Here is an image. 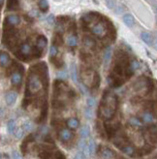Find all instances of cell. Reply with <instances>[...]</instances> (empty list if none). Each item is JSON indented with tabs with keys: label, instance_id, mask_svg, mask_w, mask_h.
<instances>
[{
	"label": "cell",
	"instance_id": "41",
	"mask_svg": "<svg viewBox=\"0 0 157 159\" xmlns=\"http://www.w3.org/2000/svg\"><path fill=\"white\" fill-rule=\"evenodd\" d=\"M155 11H156V15H157V7H156V10Z\"/></svg>",
	"mask_w": 157,
	"mask_h": 159
},
{
	"label": "cell",
	"instance_id": "19",
	"mask_svg": "<svg viewBox=\"0 0 157 159\" xmlns=\"http://www.w3.org/2000/svg\"><path fill=\"white\" fill-rule=\"evenodd\" d=\"M80 135H81V139L88 138L89 135H90V129H89V127H88L87 125L82 126L81 129V131H80Z\"/></svg>",
	"mask_w": 157,
	"mask_h": 159
},
{
	"label": "cell",
	"instance_id": "4",
	"mask_svg": "<svg viewBox=\"0 0 157 159\" xmlns=\"http://www.w3.org/2000/svg\"><path fill=\"white\" fill-rule=\"evenodd\" d=\"M23 68L21 67H19V69L18 70L14 71L12 73L11 75V83L13 86H16V87H19V85L21 84V80H22V73H23V70L21 71V69H22Z\"/></svg>",
	"mask_w": 157,
	"mask_h": 159
},
{
	"label": "cell",
	"instance_id": "30",
	"mask_svg": "<svg viewBox=\"0 0 157 159\" xmlns=\"http://www.w3.org/2000/svg\"><path fill=\"white\" fill-rule=\"evenodd\" d=\"M92 116H93V112H92L91 107H87L85 110V117L87 119H91Z\"/></svg>",
	"mask_w": 157,
	"mask_h": 159
},
{
	"label": "cell",
	"instance_id": "6",
	"mask_svg": "<svg viewBox=\"0 0 157 159\" xmlns=\"http://www.w3.org/2000/svg\"><path fill=\"white\" fill-rule=\"evenodd\" d=\"M21 24V18L17 15H9L4 20V26H14Z\"/></svg>",
	"mask_w": 157,
	"mask_h": 159
},
{
	"label": "cell",
	"instance_id": "26",
	"mask_svg": "<svg viewBox=\"0 0 157 159\" xmlns=\"http://www.w3.org/2000/svg\"><path fill=\"white\" fill-rule=\"evenodd\" d=\"M39 156H40L41 159H50V157H52V153H50L49 150L44 149L39 153Z\"/></svg>",
	"mask_w": 157,
	"mask_h": 159
},
{
	"label": "cell",
	"instance_id": "34",
	"mask_svg": "<svg viewBox=\"0 0 157 159\" xmlns=\"http://www.w3.org/2000/svg\"><path fill=\"white\" fill-rule=\"evenodd\" d=\"M54 159H66L65 155L61 152V151L57 150L56 153H54Z\"/></svg>",
	"mask_w": 157,
	"mask_h": 159
},
{
	"label": "cell",
	"instance_id": "25",
	"mask_svg": "<svg viewBox=\"0 0 157 159\" xmlns=\"http://www.w3.org/2000/svg\"><path fill=\"white\" fill-rule=\"evenodd\" d=\"M87 146H88V149H89V152H90V156H92V155L95 153V149H96L95 142H94L93 140H90V141L88 142Z\"/></svg>",
	"mask_w": 157,
	"mask_h": 159
},
{
	"label": "cell",
	"instance_id": "1",
	"mask_svg": "<svg viewBox=\"0 0 157 159\" xmlns=\"http://www.w3.org/2000/svg\"><path fill=\"white\" fill-rule=\"evenodd\" d=\"M19 54H16L17 57L19 60H23V61H31V59L34 57H36V52L33 48L31 47V45L28 43H23L19 46Z\"/></svg>",
	"mask_w": 157,
	"mask_h": 159
},
{
	"label": "cell",
	"instance_id": "32",
	"mask_svg": "<svg viewBox=\"0 0 157 159\" xmlns=\"http://www.w3.org/2000/svg\"><path fill=\"white\" fill-rule=\"evenodd\" d=\"M12 158H13V159H23V157L21 156V154L17 150H14L13 152H12Z\"/></svg>",
	"mask_w": 157,
	"mask_h": 159
},
{
	"label": "cell",
	"instance_id": "8",
	"mask_svg": "<svg viewBox=\"0 0 157 159\" xmlns=\"http://www.w3.org/2000/svg\"><path fill=\"white\" fill-rule=\"evenodd\" d=\"M10 56L9 54L5 51H1V54H0V63H1V67L5 68L7 67V64L10 63Z\"/></svg>",
	"mask_w": 157,
	"mask_h": 159
},
{
	"label": "cell",
	"instance_id": "9",
	"mask_svg": "<svg viewBox=\"0 0 157 159\" xmlns=\"http://www.w3.org/2000/svg\"><path fill=\"white\" fill-rule=\"evenodd\" d=\"M100 154H101V157L103 159H113V155H115V153L113 152V150L110 149L109 147H104V148H102L100 151Z\"/></svg>",
	"mask_w": 157,
	"mask_h": 159
},
{
	"label": "cell",
	"instance_id": "13",
	"mask_svg": "<svg viewBox=\"0 0 157 159\" xmlns=\"http://www.w3.org/2000/svg\"><path fill=\"white\" fill-rule=\"evenodd\" d=\"M70 75H71V78L75 83H78V73H77V68H76V64L72 62L71 64H70Z\"/></svg>",
	"mask_w": 157,
	"mask_h": 159
},
{
	"label": "cell",
	"instance_id": "39",
	"mask_svg": "<svg viewBox=\"0 0 157 159\" xmlns=\"http://www.w3.org/2000/svg\"><path fill=\"white\" fill-rule=\"evenodd\" d=\"M1 159H9V157H8V155H7V154H2Z\"/></svg>",
	"mask_w": 157,
	"mask_h": 159
},
{
	"label": "cell",
	"instance_id": "17",
	"mask_svg": "<svg viewBox=\"0 0 157 159\" xmlns=\"http://www.w3.org/2000/svg\"><path fill=\"white\" fill-rule=\"evenodd\" d=\"M67 44L70 48H75L77 44H78V38L76 35H74V34H72V35L68 36L67 38Z\"/></svg>",
	"mask_w": 157,
	"mask_h": 159
},
{
	"label": "cell",
	"instance_id": "14",
	"mask_svg": "<svg viewBox=\"0 0 157 159\" xmlns=\"http://www.w3.org/2000/svg\"><path fill=\"white\" fill-rule=\"evenodd\" d=\"M120 150L122 151L123 153H125L126 155H129V156H134L135 153V149L134 147H132L131 146H120Z\"/></svg>",
	"mask_w": 157,
	"mask_h": 159
},
{
	"label": "cell",
	"instance_id": "29",
	"mask_svg": "<svg viewBox=\"0 0 157 159\" xmlns=\"http://www.w3.org/2000/svg\"><path fill=\"white\" fill-rule=\"evenodd\" d=\"M96 104V102L95 100H94L93 98H91V97H89V98H87V100H86V106H87V107H94Z\"/></svg>",
	"mask_w": 157,
	"mask_h": 159
},
{
	"label": "cell",
	"instance_id": "2",
	"mask_svg": "<svg viewBox=\"0 0 157 159\" xmlns=\"http://www.w3.org/2000/svg\"><path fill=\"white\" fill-rule=\"evenodd\" d=\"M107 22H109V21L106 20L104 22H98L96 24H94L91 28V32L93 35H95L98 38L105 37L108 32Z\"/></svg>",
	"mask_w": 157,
	"mask_h": 159
},
{
	"label": "cell",
	"instance_id": "23",
	"mask_svg": "<svg viewBox=\"0 0 157 159\" xmlns=\"http://www.w3.org/2000/svg\"><path fill=\"white\" fill-rule=\"evenodd\" d=\"M128 122L133 127H142L143 126L142 121H141V120L139 118H137V117H131L130 119H129Z\"/></svg>",
	"mask_w": 157,
	"mask_h": 159
},
{
	"label": "cell",
	"instance_id": "16",
	"mask_svg": "<svg viewBox=\"0 0 157 159\" xmlns=\"http://www.w3.org/2000/svg\"><path fill=\"white\" fill-rule=\"evenodd\" d=\"M19 8V0H8L7 3V10H18Z\"/></svg>",
	"mask_w": 157,
	"mask_h": 159
},
{
	"label": "cell",
	"instance_id": "15",
	"mask_svg": "<svg viewBox=\"0 0 157 159\" xmlns=\"http://www.w3.org/2000/svg\"><path fill=\"white\" fill-rule=\"evenodd\" d=\"M142 120H143V122L144 123H152L153 122V120H154V117H153V114L151 113V112L150 111H146V112H144V113L142 114Z\"/></svg>",
	"mask_w": 157,
	"mask_h": 159
},
{
	"label": "cell",
	"instance_id": "40",
	"mask_svg": "<svg viewBox=\"0 0 157 159\" xmlns=\"http://www.w3.org/2000/svg\"><path fill=\"white\" fill-rule=\"evenodd\" d=\"M4 1H5V0H0V5H1V8H2L3 5H4Z\"/></svg>",
	"mask_w": 157,
	"mask_h": 159
},
{
	"label": "cell",
	"instance_id": "27",
	"mask_svg": "<svg viewBox=\"0 0 157 159\" xmlns=\"http://www.w3.org/2000/svg\"><path fill=\"white\" fill-rule=\"evenodd\" d=\"M22 128L24 129V131L30 132V131L33 130V124H32V122H30V121H28V120H27V121H25L24 123H23Z\"/></svg>",
	"mask_w": 157,
	"mask_h": 159
},
{
	"label": "cell",
	"instance_id": "3",
	"mask_svg": "<svg viewBox=\"0 0 157 159\" xmlns=\"http://www.w3.org/2000/svg\"><path fill=\"white\" fill-rule=\"evenodd\" d=\"M47 44H48V39L46 38V36L44 35H39L36 39V48H35V52L40 54V56L42 57L43 55V51L45 50V48L47 47ZM36 58L37 55H36Z\"/></svg>",
	"mask_w": 157,
	"mask_h": 159
},
{
	"label": "cell",
	"instance_id": "36",
	"mask_svg": "<svg viewBox=\"0 0 157 159\" xmlns=\"http://www.w3.org/2000/svg\"><path fill=\"white\" fill-rule=\"evenodd\" d=\"M48 22H49L50 25H53V22H54V18H53V15H50V16L48 18Z\"/></svg>",
	"mask_w": 157,
	"mask_h": 159
},
{
	"label": "cell",
	"instance_id": "12",
	"mask_svg": "<svg viewBox=\"0 0 157 159\" xmlns=\"http://www.w3.org/2000/svg\"><path fill=\"white\" fill-rule=\"evenodd\" d=\"M141 38H142V40L147 45H152V42H153V38H152L151 34L150 32H144L141 33Z\"/></svg>",
	"mask_w": 157,
	"mask_h": 159
},
{
	"label": "cell",
	"instance_id": "28",
	"mask_svg": "<svg viewBox=\"0 0 157 159\" xmlns=\"http://www.w3.org/2000/svg\"><path fill=\"white\" fill-rule=\"evenodd\" d=\"M24 129L21 127V128H17V130L15 132V137L17 139H21L23 137V135H24Z\"/></svg>",
	"mask_w": 157,
	"mask_h": 159
},
{
	"label": "cell",
	"instance_id": "21",
	"mask_svg": "<svg viewBox=\"0 0 157 159\" xmlns=\"http://www.w3.org/2000/svg\"><path fill=\"white\" fill-rule=\"evenodd\" d=\"M112 47H107L105 50V54H104V61H105V64H107L110 61H111V58H112Z\"/></svg>",
	"mask_w": 157,
	"mask_h": 159
},
{
	"label": "cell",
	"instance_id": "38",
	"mask_svg": "<svg viewBox=\"0 0 157 159\" xmlns=\"http://www.w3.org/2000/svg\"><path fill=\"white\" fill-rule=\"evenodd\" d=\"M153 47L154 49L157 51V32L155 33V36H154V42H153Z\"/></svg>",
	"mask_w": 157,
	"mask_h": 159
},
{
	"label": "cell",
	"instance_id": "18",
	"mask_svg": "<svg viewBox=\"0 0 157 159\" xmlns=\"http://www.w3.org/2000/svg\"><path fill=\"white\" fill-rule=\"evenodd\" d=\"M7 130L9 134H15L16 130H17V125H16V121L14 119L9 120V122L7 123Z\"/></svg>",
	"mask_w": 157,
	"mask_h": 159
},
{
	"label": "cell",
	"instance_id": "11",
	"mask_svg": "<svg viewBox=\"0 0 157 159\" xmlns=\"http://www.w3.org/2000/svg\"><path fill=\"white\" fill-rule=\"evenodd\" d=\"M66 125L68 126L69 129L75 130L78 126H80V121H78V120L75 117H71L66 121Z\"/></svg>",
	"mask_w": 157,
	"mask_h": 159
},
{
	"label": "cell",
	"instance_id": "35",
	"mask_svg": "<svg viewBox=\"0 0 157 159\" xmlns=\"http://www.w3.org/2000/svg\"><path fill=\"white\" fill-rule=\"evenodd\" d=\"M106 3H107V6L109 7L110 9H113L116 5L115 0H106Z\"/></svg>",
	"mask_w": 157,
	"mask_h": 159
},
{
	"label": "cell",
	"instance_id": "37",
	"mask_svg": "<svg viewBox=\"0 0 157 159\" xmlns=\"http://www.w3.org/2000/svg\"><path fill=\"white\" fill-rule=\"evenodd\" d=\"M58 76H59L60 78L64 79V78H66V77H67V73H66L65 71H62V72L59 73V75H58Z\"/></svg>",
	"mask_w": 157,
	"mask_h": 159
},
{
	"label": "cell",
	"instance_id": "20",
	"mask_svg": "<svg viewBox=\"0 0 157 159\" xmlns=\"http://www.w3.org/2000/svg\"><path fill=\"white\" fill-rule=\"evenodd\" d=\"M38 6L42 12H47L49 10V2L48 0H39Z\"/></svg>",
	"mask_w": 157,
	"mask_h": 159
},
{
	"label": "cell",
	"instance_id": "5",
	"mask_svg": "<svg viewBox=\"0 0 157 159\" xmlns=\"http://www.w3.org/2000/svg\"><path fill=\"white\" fill-rule=\"evenodd\" d=\"M74 135L71 131L69 129H66V128H63L61 129L59 132H58V138L62 142H68L73 139Z\"/></svg>",
	"mask_w": 157,
	"mask_h": 159
},
{
	"label": "cell",
	"instance_id": "31",
	"mask_svg": "<svg viewBox=\"0 0 157 159\" xmlns=\"http://www.w3.org/2000/svg\"><path fill=\"white\" fill-rule=\"evenodd\" d=\"M78 148H80L82 151V150L85 148V146H87V143H86V142L84 141V139H81V141L78 142Z\"/></svg>",
	"mask_w": 157,
	"mask_h": 159
},
{
	"label": "cell",
	"instance_id": "24",
	"mask_svg": "<svg viewBox=\"0 0 157 159\" xmlns=\"http://www.w3.org/2000/svg\"><path fill=\"white\" fill-rule=\"evenodd\" d=\"M84 44L87 48H93L95 46V41L90 37H85L84 39Z\"/></svg>",
	"mask_w": 157,
	"mask_h": 159
},
{
	"label": "cell",
	"instance_id": "33",
	"mask_svg": "<svg viewBox=\"0 0 157 159\" xmlns=\"http://www.w3.org/2000/svg\"><path fill=\"white\" fill-rule=\"evenodd\" d=\"M85 154L84 153V151H78L76 153V155L74 156V159H85Z\"/></svg>",
	"mask_w": 157,
	"mask_h": 159
},
{
	"label": "cell",
	"instance_id": "7",
	"mask_svg": "<svg viewBox=\"0 0 157 159\" xmlns=\"http://www.w3.org/2000/svg\"><path fill=\"white\" fill-rule=\"evenodd\" d=\"M17 99H18V94L14 91L7 93L5 96V100H6V104H8V106H14Z\"/></svg>",
	"mask_w": 157,
	"mask_h": 159
},
{
	"label": "cell",
	"instance_id": "22",
	"mask_svg": "<svg viewBox=\"0 0 157 159\" xmlns=\"http://www.w3.org/2000/svg\"><path fill=\"white\" fill-rule=\"evenodd\" d=\"M57 54H58L57 46L56 44H53L52 46H50V60L56 59V56H57Z\"/></svg>",
	"mask_w": 157,
	"mask_h": 159
},
{
	"label": "cell",
	"instance_id": "10",
	"mask_svg": "<svg viewBox=\"0 0 157 159\" xmlns=\"http://www.w3.org/2000/svg\"><path fill=\"white\" fill-rule=\"evenodd\" d=\"M122 20H123V22L128 26V28H132V26L135 25V19L131 14H125L122 18Z\"/></svg>",
	"mask_w": 157,
	"mask_h": 159
}]
</instances>
